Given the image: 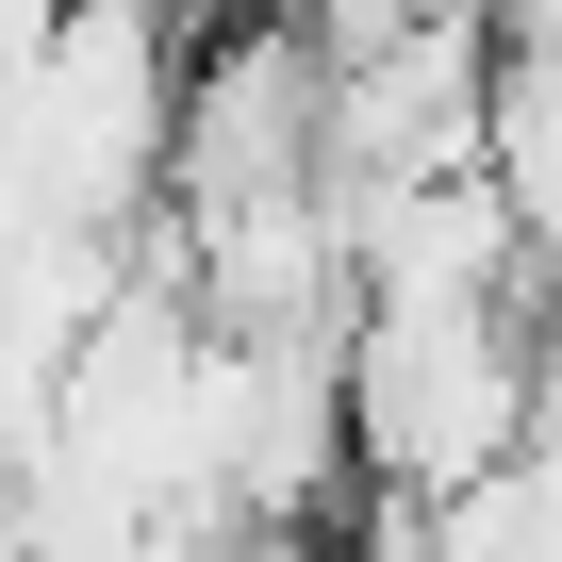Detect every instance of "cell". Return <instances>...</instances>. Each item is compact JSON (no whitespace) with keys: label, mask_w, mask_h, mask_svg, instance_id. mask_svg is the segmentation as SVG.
I'll return each mask as SVG.
<instances>
[{"label":"cell","mask_w":562,"mask_h":562,"mask_svg":"<svg viewBox=\"0 0 562 562\" xmlns=\"http://www.w3.org/2000/svg\"><path fill=\"white\" fill-rule=\"evenodd\" d=\"M315 182H331V50L299 18H232L182 67V116H166V215L315 199Z\"/></svg>","instance_id":"obj_1"}]
</instances>
